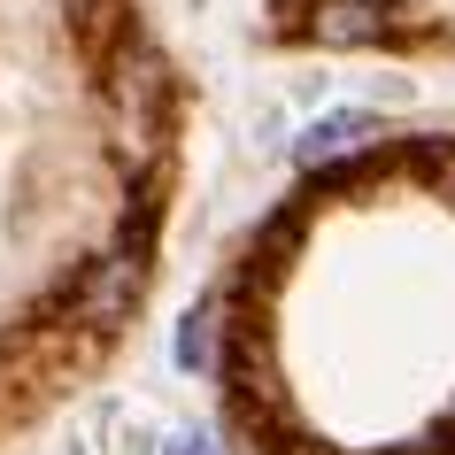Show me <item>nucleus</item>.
<instances>
[{"instance_id":"nucleus-2","label":"nucleus","mask_w":455,"mask_h":455,"mask_svg":"<svg viewBox=\"0 0 455 455\" xmlns=\"http://www.w3.org/2000/svg\"><path fill=\"white\" fill-rule=\"evenodd\" d=\"M379 140V116H363V108H332V116H316L301 140H293V163L301 170H332L347 163V155H363V147Z\"/></svg>"},{"instance_id":"nucleus-1","label":"nucleus","mask_w":455,"mask_h":455,"mask_svg":"<svg viewBox=\"0 0 455 455\" xmlns=\"http://www.w3.org/2000/svg\"><path fill=\"white\" fill-rule=\"evenodd\" d=\"M140 286H147L140 247H132V255H100V263L85 270V286H77V324H93V332H116L124 316L140 309Z\"/></svg>"},{"instance_id":"nucleus-4","label":"nucleus","mask_w":455,"mask_h":455,"mask_svg":"<svg viewBox=\"0 0 455 455\" xmlns=\"http://www.w3.org/2000/svg\"><path fill=\"white\" fill-rule=\"evenodd\" d=\"M163 455H224V448H216L209 432H170V440H163Z\"/></svg>"},{"instance_id":"nucleus-3","label":"nucleus","mask_w":455,"mask_h":455,"mask_svg":"<svg viewBox=\"0 0 455 455\" xmlns=\"http://www.w3.org/2000/svg\"><path fill=\"white\" fill-rule=\"evenodd\" d=\"M178 371H216V301H201L178 324Z\"/></svg>"}]
</instances>
